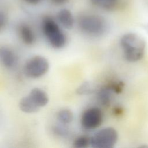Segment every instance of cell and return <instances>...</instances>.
Here are the masks:
<instances>
[{"label":"cell","instance_id":"1","mask_svg":"<svg viewBox=\"0 0 148 148\" xmlns=\"http://www.w3.org/2000/svg\"><path fill=\"white\" fill-rule=\"evenodd\" d=\"M120 45L125 58L129 62L139 61L145 54L146 42L137 34L128 32L124 34L120 39Z\"/></svg>","mask_w":148,"mask_h":148},{"label":"cell","instance_id":"2","mask_svg":"<svg viewBox=\"0 0 148 148\" xmlns=\"http://www.w3.org/2000/svg\"><path fill=\"white\" fill-rule=\"evenodd\" d=\"M78 26L83 32L91 36L102 35L106 30L107 24L104 18L94 14H84L77 20Z\"/></svg>","mask_w":148,"mask_h":148},{"label":"cell","instance_id":"3","mask_svg":"<svg viewBox=\"0 0 148 148\" xmlns=\"http://www.w3.org/2000/svg\"><path fill=\"white\" fill-rule=\"evenodd\" d=\"M42 27L45 37L53 47L60 49L65 46L66 36L54 20L45 17L42 20Z\"/></svg>","mask_w":148,"mask_h":148},{"label":"cell","instance_id":"4","mask_svg":"<svg viewBox=\"0 0 148 148\" xmlns=\"http://www.w3.org/2000/svg\"><path fill=\"white\" fill-rule=\"evenodd\" d=\"M118 139V133L113 127L102 128L91 137L90 145L94 148L113 147Z\"/></svg>","mask_w":148,"mask_h":148},{"label":"cell","instance_id":"5","mask_svg":"<svg viewBox=\"0 0 148 148\" xmlns=\"http://www.w3.org/2000/svg\"><path fill=\"white\" fill-rule=\"evenodd\" d=\"M49 69L47 60L42 56H35L30 58L25 64L24 72L30 78H39L45 75Z\"/></svg>","mask_w":148,"mask_h":148},{"label":"cell","instance_id":"6","mask_svg":"<svg viewBox=\"0 0 148 148\" xmlns=\"http://www.w3.org/2000/svg\"><path fill=\"white\" fill-rule=\"evenodd\" d=\"M103 120V114L100 109L97 107L90 108L83 113L81 117L82 127L88 130L99 127Z\"/></svg>","mask_w":148,"mask_h":148},{"label":"cell","instance_id":"7","mask_svg":"<svg viewBox=\"0 0 148 148\" xmlns=\"http://www.w3.org/2000/svg\"><path fill=\"white\" fill-rule=\"evenodd\" d=\"M0 58L3 65L8 69H11L16 65L17 57L14 53L6 46L0 49Z\"/></svg>","mask_w":148,"mask_h":148},{"label":"cell","instance_id":"8","mask_svg":"<svg viewBox=\"0 0 148 148\" xmlns=\"http://www.w3.org/2000/svg\"><path fill=\"white\" fill-rule=\"evenodd\" d=\"M58 22L65 28L71 29L74 25V18L71 12L66 8L61 9L57 14Z\"/></svg>","mask_w":148,"mask_h":148},{"label":"cell","instance_id":"9","mask_svg":"<svg viewBox=\"0 0 148 148\" xmlns=\"http://www.w3.org/2000/svg\"><path fill=\"white\" fill-rule=\"evenodd\" d=\"M28 95L40 108L46 105L49 102V97L47 93L39 88L32 89Z\"/></svg>","mask_w":148,"mask_h":148},{"label":"cell","instance_id":"10","mask_svg":"<svg viewBox=\"0 0 148 148\" xmlns=\"http://www.w3.org/2000/svg\"><path fill=\"white\" fill-rule=\"evenodd\" d=\"M18 33L22 41L26 45H30L35 42V35L30 27L23 24L19 26Z\"/></svg>","mask_w":148,"mask_h":148},{"label":"cell","instance_id":"11","mask_svg":"<svg viewBox=\"0 0 148 148\" xmlns=\"http://www.w3.org/2000/svg\"><path fill=\"white\" fill-rule=\"evenodd\" d=\"M20 110L27 113H32L38 112L40 108L33 101L29 95L23 97L19 102Z\"/></svg>","mask_w":148,"mask_h":148},{"label":"cell","instance_id":"12","mask_svg":"<svg viewBox=\"0 0 148 148\" xmlns=\"http://www.w3.org/2000/svg\"><path fill=\"white\" fill-rule=\"evenodd\" d=\"M114 93L110 87L107 86L105 87L102 88L98 92V99L103 105H108L111 101L112 94Z\"/></svg>","mask_w":148,"mask_h":148},{"label":"cell","instance_id":"13","mask_svg":"<svg viewBox=\"0 0 148 148\" xmlns=\"http://www.w3.org/2000/svg\"><path fill=\"white\" fill-rule=\"evenodd\" d=\"M57 120L62 124L71 123L73 119V114L71 110L68 109H62L60 110L57 115Z\"/></svg>","mask_w":148,"mask_h":148},{"label":"cell","instance_id":"14","mask_svg":"<svg viewBox=\"0 0 148 148\" xmlns=\"http://www.w3.org/2000/svg\"><path fill=\"white\" fill-rule=\"evenodd\" d=\"M91 3L101 9L110 10L115 7L118 0H90Z\"/></svg>","mask_w":148,"mask_h":148},{"label":"cell","instance_id":"15","mask_svg":"<svg viewBox=\"0 0 148 148\" xmlns=\"http://www.w3.org/2000/svg\"><path fill=\"white\" fill-rule=\"evenodd\" d=\"M91 138L86 135H81L77 137L73 141V146L76 148H84L90 145Z\"/></svg>","mask_w":148,"mask_h":148},{"label":"cell","instance_id":"16","mask_svg":"<svg viewBox=\"0 0 148 148\" xmlns=\"http://www.w3.org/2000/svg\"><path fill=\"white\" fill-rule=\"evenodd\" d=\"M93 86L89 82H85L80 85L77 89V93L79 95H87L94 91Z\"/></svg>","mask_w":148,"mask_h":148},{"label":"cell","instance_id":"17","mask_svg":"<svg viewBox=\"0 0 148 148\" xmlns=\"http://www.w3.org/2000/svg\"><path fill=\"white\" fill-rule=\"evenodd\" d=\"M54 130L56 133H57L60 135H66V132L65 131V129H64L61 127H55Z\"/></svg>","mask_w":148,"mask_h":148},{"label":"cell","instance_id":"18","mask_svg":"<svg viewBox=\"0 0 148 148\" xmlns=\"http://www.w3.org/2000/svg\"><path fill=\"white\" fill-rule=\"evenodd\" d=\"M5 17L3 15L2 13L1 14V17H0V28L1 29L3 28V27L5 26Z\"/></svg>","mask_w":148,"mask_h":148},{"label":"cell","instance_id":"19","mask_svg":"<svg viewBox=\"0 0 148 148\" xmlns=\"http://www.w3.org/2000/svg\"><path fill=\"white\" fill-rule=\"evenodd\" d=\"M26 3L30 4V5H37L42 0H24Z\"/></svg>","mask_w":148,"mask_h":148},{"label":"cell","instance_id":"20","mask_svg":"<svg viewBox=\"0 0 148 148\" xmlns=\"http://www.w3.org/2000/svg\"><path fill=\"white\" fill-rule=\"evenodd\" d=\"M53 3L56 5H61L65 3L68 0H50Z\"/></svg>","mask_w":148,"mask_h":148},{"label":"cell","instance_id":"21","mask_svg":"<svg viewBox=\"0 0 148 148\" xmlns=\"http://www.w3.org/2000/svg\"><path fill=\"white\" fill-rule=\"evenodd\" d=\"M144 28L145 29V31H146L148 33V23L146 24L145 25H144Z\"/></svg>","mask_w":148,"mask_h":148}]
</instances>
